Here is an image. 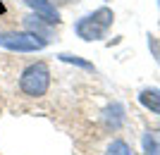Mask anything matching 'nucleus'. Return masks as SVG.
I'll return each mask as SVG.
<instances>
[{"mask_svg":"<svg viewBox=\"0 0 160 155\" xmlns=\"http://www.w3.org/2000/svg\"><path fill=\"white\" fill-rule=\"evenodd\" d=\"M53 2H58V5H69V2H77V0H53Z\"/></svg>","mask_w":160,"mask_h":155,"instance_id":"nucleus-9","label":"nucleus"},{"mask_svg":"<svg viewBox=\"0 0 160 155\" xmlns=\"http://www.w3.org/2000/svg\"><path fill=\"white\" fill-rule=\"evenodd\" d=\"M112 19H115L112 10L100 7V10H96L93 14L81 17L74 29H77L79 38H84V41H98V38H103V36L108 34V29H110V24H112Z\"/></svg>","mask_w":160,"mask_h":155,"instance_id":"nucleus-1","label":"nucleus"},{"mask_svg":"<svg viewBox=\"0 0 160 155\" xmlns=\"http://www.w3.org/2000/svg\"><path fill=\"white\" fill-rule=\"evenodd\" d=\"M31 10H36V14H38L41 19L50 22V24H58L60 22V17H58V10H55V5L50 2V0H24Z\"/></svg>","mask_w":160,"mask_h":155,"instance_id":"nucleus-4","label":"nucleus"},{"mask_svg":"<svg viewBox=\"0 0 160 155\" xmlns=\"http://www.w3.org/2000/svg\"><path fill=\"white\" fill-rule=\"evenodd\" d=\"M105 155H132V148H129L124 141H112L108 146Z\"/></svg>","mask_w":160,"mask_h":155,"instance_id":"nucleus-7","label":"nucleus"},{"mask_svg":"<svg viewBox=\"0 0 160 155\" xmlns=\"http://www.w3.org/2000/svg\"><path fill=\"white\" fill-rule=\"evenodd\" d=\"M139 100H141V105H143L146 110L160 115V91L158 88H146V91H141Z\"/></svg>","mask_w":160,"mask_h":155,"instance_id":"nucleus-5","label":"nucleus"},{"mask_svg":"<svg viewBox=\"0 0 160 155\" xmlns=\"http://www.w3.org/2000/svg\"><path fill=\"white\" fill-rule=\"evenodd\" d=\"M143 148H146V155H160V131H155V134L148 131L143 138Z\"/></svg>","mask_w":160,"mask_h":155,"instance_id":"nucleus-6","label":"nucleus"},{"mask_svg":"<svg viewBox=\"0 0 160 155\" xmlns=\"http://www.w3.org/2000/svg\"><path fill=\"white\" fill-rule=\"evenodd\" d=\"M48 41L43 36L33 34V31H7V34H0V46L7 48V50H17V53H33V50H41L46 48Z\"/></svg>","mask_w":160,"mask_h":155,"instance_id":"nucleus-3","label":"nucleus"},{"mask_svg":"<svg viewBox=\"0 0 160 155\" xmlns=\"http://www.w3.org/2000/svg\"><path fill=\"white\" fill-rule=\"evenodd\" d=\"M62 60H67V62H74V65H81V67H91L88 62H84V60H79V57H72V55H60Z\"/></svg>","mask_w":160,"mask_h":155,"instance_id":"nucleus-8","label":"nucleus"},{"mask_svg":"<svg viewBox=\"0 0 160 155\" xmlns=\"http://www.w3.org/2000/svg\"><path fill=\"white\" fill-rule=\"evenodd\" d=\"M48 86H50V69L46 62H33L22 72L19 79V88L22 93H27L29 98H41L46 95Z\"/></svg>","mask_w":160,"mask_h":155,"instance_id":"nucleus-2","label":"nucleus"}]
</instances>
